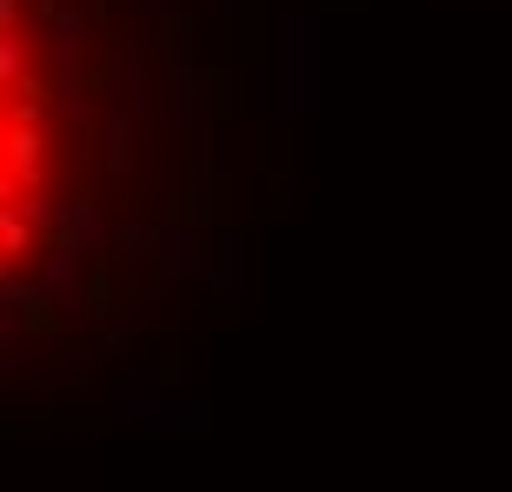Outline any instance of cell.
I'll list each match as a JSON object with an SVG mask.
<instances>
[{"label": "cell", "instance_id": "1", "mask_svg": "<svg viewBox=\"0 0 512 492\" xmlns=\"http://www.w3.org/2000/svg\"><path fill=\"white\" fill-rule=\"evenodd\" d=\"M320 107V20L293 14L280 27V114L306 120Z\"/></svg>", "mask_w": 512, "mask_h": 492}, {"label": "cell", "instance_id": "2", "mask_svg": "<svg viewBox=\"0 0 512 492\" xmlns=\"http://www.w3.org/2000/svg\"><path fill=\"white\" fill-rule=\"evenodd\" d=\"M34 54H40V40H34V27H0V80L7 87H20L27 80V67H34Z\"/></svg>", "mask_w": 512, "mask_h": 492}, {"label": "cell", "instance_id": "3", "mask_svg": "<svg viewBox=\"0 0 512 492\" xmlns=\"http://www.w3.org/2000/svg\"><path fill=\"white\" fill-rule=\"evenodd\" d=\"M27 220H34V213H27V207H14V200L0 207V233H7V273H20V260H34V246H40Z\"/></svg>", "mask_w": 512, "mask_h": 492}, {"label": "cell", "instance_id": "4", "mask_svg": "<svg viewBox=\"0 0 512 492\" xmlns=\"http://www.w3.org/2000/svg\"><path fill=\"white\" fill-rule=\"evenodd\" d=\"M20 20V0H0V27H14Z\"/></svg>", "mask_w": 512, "mask_h": 492}]
</instances>
